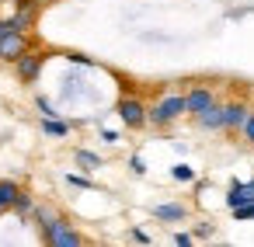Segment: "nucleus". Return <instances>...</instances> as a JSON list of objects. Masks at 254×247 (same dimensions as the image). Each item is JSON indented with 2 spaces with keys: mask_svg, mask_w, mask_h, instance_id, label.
<instances>
[{
  "mask_svg": "<svg viewBox=\"0 0 254 247\" xmlns=\"http://www.w3.org/2000/svg\"><path fill=\"white\" fill-rule=\"evenodd\" d=\"M178 115H185V94H167L164 101H157V105L146 112V122H153V125H171Z\"/></svg>",
  "mask_w": 254,
  "mask_h": 247,
  "instance_id": "nucleus-1",
  "label": "nucleus"
},
{
  "mask_svg": "<svg viewBox=\"0 0 254 247\" xmlns=\"http://www.w3.org/2000/svg\"><path fill=\"white\" fill-rule=\"evenodd\" d=\"M42 237H46V244H53V247H80L84 244V237L66 223V219H53L49 226H42Z\"/></svg>",
  "mask_w": 254,
  "mask_h": 247,
  "instance_id": "nucleus-2",
  "label": "nucleus"
},
{
  "mask_svg": "<svg viewBox=\"0 0 254 247\" xmlns=\"http://www.w3.org/2000/svg\"><path fill=\"white\" fill-rule=\"evenodd\" d=\"M119 119L129 125V129H143L146 125V108L139 98H122L119 101Z\"/></svg>",
  "mask_w": 254,
  "mask_h": 247,
  "instance_id": "nucleus-3",
  "label": "nucleus"
},
{
  "mask_svg": "<svg viewBox=\"0 0 254 247\" xmlns=\"http://www.w3.org/2000/svg\"><path fill=\"white\" fill-rule=\"evenodd\" d=\"M25 53H28V39H25V32H7L4 39H0V60L14 63V60L25 56Z\"/></svg>",
  "mask_w": 254,
  "mask_h": 247,
  "instance_id": "nucleus-4",
  "label": "nucleus"
},
{
  "mask_svg": "<svg viewBox=\"0 0 254 247\" xmlns=\"http://www.w3.org/2000/svg\"><path fill=\"white\" fill-rule=\"evenodd\" d=\"M14 63H18V77H21L25 84H35V80H39V73H42V63H46V56L25 53V56H18Z\"/></svg>",
  "mask_w": 254,
  "mask_h": 247,
  "instance_id": "nucleus-5",
  "label": "nucleus"
},
{
  "mask_svg": "<svg viewBox=\"0 0 254 247\" xmlns=\"http://www.w3.org/2000/svg\"><path fill=\"white\" fill-rule=\"evenodd\" d=\"M212 101H216V98H212V91H209V87H191V91L185 94V112L198 115V112H205Z\"/></svg>",
  "mask_w": 254,
  "mask_h": 247,
  "instance_id": "nucleus-6",
  "label": "nucleus"
},
{
  "mask_svg": "<svg viewBox=\"0 0 254 247\" xmlns=\"http://www.w3.org/2000/svg\"><path fill=\"white\" fill-rule=\"evenodd\" d=\"M247 105H240V101H233V105H223V129H240L244 125V119H247Z\"/></svg>",
  "mask_w": 254,
  "mask_h": 247,
  "instance_id": "nucleus-7",
  "label": "nucleus"
},
{
  "mask_svg": "<svg viewBox=\"0 0 254 247\" xmlns=\"http://www.w3.org/2000/svg\"><path fill=\"white\" fill-rule=\"evenodd\" d=\"M195 119H198V125H202V129H223V105H216V101H212V105H209L205 112H198Z\"/></svg>",
  "mask_w": 254,
  "mask_h": 247,
  "instance_id": "nucleus-8",
  "label": "nucleus"
},
{
  "mask_svg": "<svg viewBox=\"0 0 254 247\" xmlns=\"http://www.w3.org/2000/svg\"><path fill=\"white\" fill-rule=\"evenodd\" d=\"M32 21H35V7H18V14H14V18H7L11 32H28V28H32Z\"/></svg>",
  "mask_w": 254,
  "mask_h": 247,
  "instance_id": "nucleus-9",
  "label": "nucleus"
},
{
  "mask_svg": "<svg viewBox=\"0 0 254 247\" xmlns=\"http://www.w3.org/2000/svg\"><path fill=\"white\" fill-rule=\"evenodd\" d=\"M153 216L171 223V219H185V216H188V209H185V205H178V202H164V205H153Z\"/></svg>",
  "mask_w": 254,
  "mask_h": 247,
  "instance_id": "nucleus-10",
  "label": "nucleus"
},
{
  "mask_svg": "<svg viewBox=\"0 0 254 247\" xmlns=\"http://www.w3.org/2000/svg\"><path fill=\"white\" fill-rule=\"evenodd\" d=\"M18 185L14 181H0V212H4V209H11L14 205V198H18Z\"/></svg>",
  "mask_w": 254,
  "mask_h": 247,
  "instance_id": "nucleus-11",
  "label": "nucleus"
},
{
  "mask_svg": "<svg viewBox=\"0 0 254 247\" xmlns=\"http://www.w3.org/2000/svg\"><path fill=\"white\" fill-rule=\"evenodd\" d=\"M244 202H247V191H244V185H240V181H233V185H230V191H226V205H230V209H237V205H244Z\"/></svg>",
  "mask_w": 254,
  "mask_h": 247,
  "instance_id": "nucleus-12",
  "label": "nucleus"
},
{
  "mask_svg": "<svg viewBox=\"0 0 254 247\" xmlns=\"http://www.w3.org/2000/svg\"><path fill=\"white\" fill-rule=\"evenodd\" d=\"M42 132H46V136H66V132H70V125H66V122H60V119L53 115V119H46V122H42Z\"/></svg>",
  "mask_w": 254,
  "mask_h": 247,
  "instance_id": "nucleus-13",
  "label": "nucleus"
},
{
  "mask_svg": "<svg viewBox=\"0 0 254 247\" xmlns=\"http://www.w3.org/2000/svg\"><path fill=\"white\" fill-rule=\"evenodd\" d=\"M77 164H80V167H87V171H94V167H101V157H98V153H91V150H77Z\"/></svg>",
  "mask_w": 254,
  "mask_h": 247,
  "instance_id": "nucleus-14",
  "label": "nucleus"
},
{
  "mask_svg": "<svg viewBox=\"0 0 254 247\" xmlns=\"http://www.w3.org/2000/svg\"><path fill=\"white\" fill-rule=\"evenodd\" d=\"M11 209H14L18 216H28V212H35V202H32L28 195H21V191H18V198H14V205H11Z\"/></svg>",
  "mask_w": 254,
  "mask_h": 247,
  "instance_id": "nucleus-15",
  "label": "nucleus"
},
{
  "mask_svg": "<svg viewBox=\"0 0 254 247\" xmlns=\"http://www.w3.org/2000/svg\"><path fill=\"white\" fill-rule=\"evenodd\" d=\"M171 178L174 181H195V171L188 164H178V167H171Z\"/></svg>",
  "mask_w": 254,
  "mask_h": 247,
  "instance_id": "nucleus-16",
  "label": "nucleus"
},
{
  "mask_svg": "<svg viewBox=\"0 0 254 247\" xmlns=\"http://www.w3.org/2000/svg\"><path fill=\"white\" fill-rule=\"evenodd\" d=\"M233 216H237V219H254V202H244V205H237V209H233Z\"/></svg>",
  "mask_w": 254,
  "mask_h": 247,
  "instance_id": "nucleus-17",
  "label": "nucleus"
},
{
  "mask_svg": "<svg viewBox=\"0 0 254 247\" xmlns=\"http://www.w3.org/2000/svg\"><path fill=\"white\" fill-rule=\"evenodd\" d=\"M244 136H247V143H254V112H247V119H244Z\"/></svg>",
  "mask_w": 254,
  "mask_h": 247,
  "instance_id": "nucleus-18",
  "label": "nucleus"
},
{
  "mask_svg": "<svg viewBox=\"0 0 254 247\" xmlns=\"http://www.w3.org/2000/svg\"><path fill=\"white\" fill-rule=\"evenodd\" d=\"M129 167H132V174H146V160H143L139 153H136V157L129 160Z\"/></svg>",
  "mask_w": 254,
  "mask_h": 247,
  "instance_id": "nucleus-19",
  "label": "nucleus"
},
{
  "mask_svg": "<svg viewBox=\"0 0 254 247\" xmlns=\"http://www.w3.org/2000/svg\"><path fill=\"white\" fill-rule=\"evenodd\" d=\"M39 112H42L46 119H53V115H60V112H56V108H53V105H49L46 98H39Z\"/></svg>",
  "mask_w": 254,
  "mask_h": 247,
  "instance_id": "nucleus-20",
  "label": "nucleus"
},
{
  "mask_svg": "<svg viewBox=\"0 0 254 247\" xmlns=\"http://www.w3.org/2000/svg\"><path fill=\"white\" fill-rule=\"evenodd\" d=\"M66 181H70V185H77V188H91V181H87V178H80V174H70Z\"/></svg>",
  "mask_w": 254,
  "mask_h": 247,
  "instance_id": "nucleus-21",
  "label": "nucleus"
},
{
  "mask_svg": "<svg viewBox=\"0 0 254 247\" xmlns=\"http://www.w3.org/2000/svg\"><path fill=\"white\" fill-rule=\"evenodd\" d=\"M171 240H174V244H178V247H188V244H191V233H174V237H171Z\"/></svg>",
  "mask_w": 254,
  "mask_h": 247,
  "instance_id": "nucleus-22",
  "label": "nucleus"
},
{
  "mask_svg": "<svg viewBox=\"0 0 254 247\" xmlns=\"http://www.w3.org/2000/svg\"><path fill=\"white\" fill-rule=\"evenodd\" d=\"M101 139H105V143H112V146H115V143H119V132H115V129H105V132H101Z\"/></svg>",
  "mask_w": 254,
  "mask_h": 247,
  "instance_id": "nucleus-23",
  "label": "nucleus"
},
{
  "mask_svg": "<svg viewBox=\"0 0 254 247\" xmlns=\"http://www.w3.org/2000/svg\"><path fill=\"white\" fill-rule=\"evenodd\" d=\"M132 240H136V244H150V233H143V230H132Z\"/></svg>",
  "mask_w": 254,
  "mask_h": 247,
  "instance_id": "nucleus-24",
  "label": "nucleus"
},
{
  "mask_svg": "<svg viewBox=\"0 0 254 247\" xmlns=\"http://www.w3.org/2000/svg\"><path fill=\"white\" fill-rule=\"evenodd\" d=\"M70 60H73V63H80V66H91V60H87V56H80V53H70Z\"/></svg>",
  "mask_w": 254,
  "mask_h": 247,
  "instance_id": "nucleus-25",
  "label": "nucleus"
},
{
  "mask_svg": "<svg viewBox=\"0 0 254 247\" xmlns=\"http://www.w3.org/2000/svg\"><path fill=\"white\" fill-rule=\"evenodd\" d=\"M195 237H198V240H205V237H212V226H198V230H195Z\"/></svg>",
  "mask_w": 254,
  "mask_h": 247,
  "instance_id": "nucleus-26",
  "label": "nucleus"
},
{
  "mask_svg": "<svg viewBox=\"0 0 254 247\" xmlns=\"http://www.w3.org/2000/svg\"><path fill=\"white\" fill-rule=\"evenodd\" d=\"M7 32H11V25H7V21H0V39H4Z\"/></svg>",
  "mask_w": 254,
  "mask_h": 247,
  "instance_id": "nucleus-27",
  "label": "nucleus"
},
{
  "mask_svg": "<svg viewBox=\"0 0 254 247\" xmlns=\"http://www.w3.org/2000/svg\"><path fill=\"white\" fill-rule=\"evenodd\" d=\"M39 4H49V0H39Z\"/></svg>",
  "mask_w": 254,
  "mask_h": 247,
  "instance_id": "nucleus-28",
  "label": "nucleus"
}]
</instances>
